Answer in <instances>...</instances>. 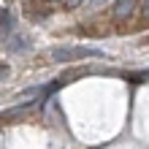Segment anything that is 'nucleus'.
I'll list each match as a JSON object with an SVG mask.
<instances>
[{"label":"nucleus","instance_id":"f257e3e1","mask_svg":"<svg viewBox=\"0 0 149 149\" xmlns=\"http://www.w3.org/2000/svg\"><path fill=\"white\" fill-rule=\"evenodd\" d=\"M103 52L98 49H87V46H76V49H57L54 54V63H73V60H84V57H100Z\"/></svg>","mask_w":149,"mask_h":149},{"label":"nucleus","instance_id":"f03ea898","mask_svg":"<svg viewBox=\"0 0 149 149\" xmlns=\"http://www.w3.org/2000/svg\"><path fill=\"white\" fill-rule=\"evenodd\" d=\"M136 3H138V0H117V3H114V14H117V16H127L136 8Z\"/></svg>","mask_w":149,"mask_h":149},{"label":"nucleus","instance_id":"7ed1b4c3","mask_svg":"<svg viewBox=\"0 0 149 149\" xmlns=\"http://www.w3.org/2000/svg\"><path fill=\"white\" fill-rule=\"evenodd\" d=\"M109 0H87V6H92V8H100V6H106Z\"/></svg>","mask_w":149,"mask_h":149},{"label":"nucleus","instance_id":"20e7f679","mask_svg":"<svg viewBox=\"0 0 149 149\" xmlns=\"http://www.w3.org/2000/svg\"><path fill=\"white\" fill-rule=\"evenodd\" d=\"M6 76H8V65L0 63V81H6Z\"/></svg>","mask_w":149,"mask_h":149},{"label":"nucleus","instance_id":"39448f33","mask_svg":"<svg viewBox=\"0 0 149 149\" xmlns=\"http://www.w3.org/2000/svg\"><path fill=\"white\" fill-rule=\"evenodd\" d=\"M141 8H144V11L149 14V0H144V6H141Z\"/></svg>","mask_w":149,"mask_h":149},{"label":"nucleus","instance_id":"423d86ee","mask_svg":"<svg viewBox=\"0 0 149 149\" xmlns=\"http://www.w3.org/2000/svg\"><path fill=\"white\" fill-rule=\"evenodd\" d=\"M144 43H149V36H146V38H144Z\"/></svg>","mask_w":149,"mask_h":149}]
</instances>
